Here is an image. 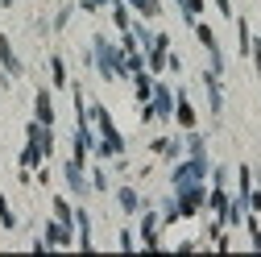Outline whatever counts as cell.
Instances as JSON below:
<instances>
[{
  "mask_svg": "<svg viewBox=\"0 0 261 257\" xmlns=\"http://www.w3.org/2000/svg\"><path fill=\"white\" fill-rule=\"evenodd\" d=\"M0 62H5L9 75H21V58L13 54V42H9V38H0Z\"/></svg>",
  "mask_w": 261,
  "mask_h": 257,
  "instance_id": "3",
  "label": "cell"
},
{
  "mask_svg": "<svg viewBox=\"0 0 261 257\" xmlns=\"http://www.w3.org/2000/svg\"><path fill=\"white\" fill-rule=\"evenodd\" d=\"M170 112H174V95H170V87H153V116L166 120Z\"/></svg>",
  "mask_w": 261,
  "mask_h": 257,
  "instance_id": "1",
  "label": "cell"
},
{
  "mask_svg": "<svg viewBox=\"0 0 261 257\" xmlns=\"http://www.w3.org/2000/svg\"><path fill=\"white\" fill-rule=\"evenodd\" d=\"M50 75H54V87H62V83H67V67H62V58H58V54L50 58Z\"/></svg>",
  "mask_w": 261,
  "mask_h": 257,
  "instance_id": "11",
  "label": "cell"
},
{
  "mask_svg": "<svg viewBox=\"0 0 261 257\" xmlns=\"http://www.w3.org/2000/svg\"><path fill=\"white\" fill-rule=\"evenodd\" d=\"M116 199H120L124 212H141V199H137V191H133V187H120V191H116Z\"/></svg>",
  "mask_w": 261,
  "mask_h": 257,
  "instance_id": "7",
  "label": "cell"
},
{
  "mask_svg": "<svg viewBox=\"0 0 261 257\" xmlns=\"http://www.w3.org/2000/svg\"><path fill=\"white\" fill-rule=\"evenodd\" d=\"M216 9H220L224 17H228V13H232V5H228V0H216Z\"/></svg>",
  "mask_w": 261,
  "mask_h": 257,
  "instance_id": "16",
  "label": "cell"
},
{
  "mask_svg": "<svg viewBox=\"0 0 261 257\" xmlns=\"http://www.w3.org/2000/svg\"><path fill=\"white\" fill-rule=\"evenodd\" d=\"M38 120H42V124H54V100H50L46 87L38 91Z\"/></svg>",
  "mask_w": 261,
  "mask_h": 257,
  "instance_id": "6",
  "label": "cell"
},
{
  "mask_svg": "<svg viewBox=\"0 0 261 257\" xmlns=\"http://www.w3.org/2000/svg\"><path fill=\"white\" fill-rule=\"evenodd\" d=\"M104 5H108V0H83V9H87V13H95V9H104Z\"/></svg>",
  "mask_w": 261,
  "mask_h": 257,
  "instance_id": "15",
  "label": "cell"
},
{
  "mask_svg": "<svg viewBox=\"0 0 261 257\" xmlns=\"http://www.w3.org/2000/svg\"><path fill=\"white\" fill-rule=\"evenodd\" d=\"M174 116H178V124H182V128H191V124H195V108L187 104V95H178V108H174Z\"/></svg>",
  "mask_w": 261,
  "mask_h": 257,
  "instance_id": "8",
  "label": "cell"
},
{
  "mask_svg": "<svg viewBox=\"0 0 261 257\" xmlns=\"http://www.w3.org/2000/svg\"><path fill=\"white\" fill-rule=\"evenodd\" d=\"M141 241H145V249H158V216L153 212L141 220Z\"/></svg>",
  "mask_w": 261,
  "mask_h": 257,
  "instance_id": "5",
  "label": "cell"
},
{
  "mask_svg": "<svg viewBox=\"0 0 261 257\" xmlns=\"http://www.w3.org/2000/svg\"><path fill=\"white\" fill-rule=\"evenodd\" d=\"M195 38H199V46H203V50H212V54H220V46H216V34H212L207 25H195Z\"/></svg>",
  "mask_w": 261,
  "mask_h": 257,
  "instance_id": "9",
  "label": "cell"
},
{
  "mask_svg": "<svg viewBox=\"0 0 261 257\" xmlns=\"http://www.w3.org/2000/svg\"><path fill=\"white\" fill-rule=\"evenodd\" d=\"M46 245H71L67 220H50V224H46Z\"/></svg>",
  "mask_w": 261,
  "mask_h": 257,
  "instance_id": "2",
  "label": "cell"
},
{
  "mask_svg": "<svg viewBox=\"0 0 261 257\" xmlns=\"http://www.w3.org/2000/svg\"><path fill=\"white\" fill-rule=\"evenodd\" d=\"M67 183H71V191H75V195H87V178H83V162H71V166H67Z\"/></svg>",
  "mask_w": 261,
  "mask_h": 257,
  "instance_id": "4",
  "label": "cell"
},
{
  "mask_svg": "<svg viewBox=\"0 0 261 257\" xmlns=\"http://www.w3.org/2000/svg\"><path fill=\"white\" fill-rule=\"evenodd\" d=\"M54 216H58V220H67V224L75 220V212H71V203H67V199H54Z\"/></svg>",
  "mask_w": 261,
  "mask_h": 257,
  "instance_id": "14",
  "label": "cell"
},
{
  "mask_svg": "<svg viewBox=\"0 0 261 257\" xmlns=\"http://www.w3.org/2000/svg\"><path fill=\"white\" fill-rule=\"evenodd\" d=\"M128 5H133L137 13H145V17H158V13H162V5H158V0H128Z\"/></svg>",
  "mask_w": 261,
  "mask_h": 257,
  "instance_id": "10",
  "label": "cell"
},
{
  "mask_svg": "<svg viewBox=\"0 0 261 257\" xmlns=\"http://www.w3.org/2000/svg\"><path fill=\"white\" fill-rule=\"evenodd\" d=\"M178 5H182V17L187 21H195V17L203 13V0H178Z\"/></svg>",
  "mask_w": 261,
  "mask_h": 257,
  "instance_id": "12",
  "label": "cell"
},
{
  "mask_svg": "<svg viewBox=\"0 0 261 257\" xmlns=\"http://www.w3.org/2000/svg\"><path fill=\"white\" fill-rule=\"evenodd\" d=\"M0 224H5V228H17V216H13V208L5 203V195H0Z\"/></svg>",
  "mask_w": 261,
  "mask_h": 257,
  "instance_id": "13",
  "label": "cell"
}]
</instances>
